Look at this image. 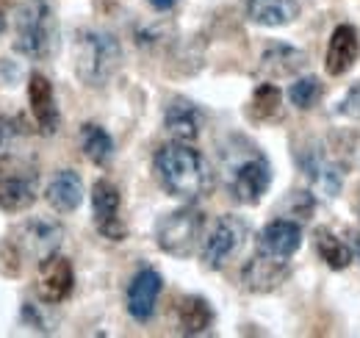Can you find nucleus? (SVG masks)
I'll list each match as a JSON object with an SVG mask.
<instances>
[{"label": "nucleus", "mask_w": 360, "mask_h": 338, "mask_svg": "<svg viewBox=\"0 0 360 338\" xmlns=\"http://www.w3.org/2000/svg\"><path fill=\"white\" fill-rule=\"evenodd\" d=\"M219 175L230 200L238 206H258L271 186V164L264 150L247 136H227L219 147Z\"/></svg>", "instance_id": "nucleus-1"}, {"label": "nucleus", "mask_w": 360, "mask_h": 338, "mask_svg": "<svg viewBox=\"0 0 360 338\" xmlns=\"http://www.w3.org/2000/svg\"><path fill=\"white\" fill-rule=\"evenodd\" d=\"M153 172L161 189L183 203H194L205 197L214 186V169L205 161V156L194 150L188 142L164 144L153 158Z\"/></svg>", "instance_id": "nucleus-2"}, {"label": "nucleus", "mask_w": 360, "mask_h": 338, "mask_svg": "<svg viewBox=\"0 0 360 338\" xmlns=\"http://www.w3.org/2000/svg\"><path fill=\"white\" fill-rule=\"evenodd\" d=\"M72 67L81 84L89 89H103L114 81L122 67V44L111 31L84 28L75 34L72 44Z\"/></svg>", "instance_id": "nucleus-3"}, {"label": "nucleus", "mask_w": 360, "mask_h": 338, "mask_svg": "<svg viewBox=\"0 0 360 338\" xmlns=\"http://www.w3.org/2000/svg\"><path fill=\"white\" fill-rule=\"evenodd\" d=\"M58 25L47 0H22L14 14V50L25 58L45 61L56 53Z\"/></svg>", "instance_id": "nucleus-4"}, {"label": "nucleus", "mask_w": 360, "mask_h": 338, "mask_svg": "<svg viewBox=\"0 0 360 338\" xmlns=\"http://www.w3.org/2000/svg\"><path fill=\"white\" fill-rule=\"evenodd\" d=\"M155 244L172 258H191L205 244V213L191 203L164 213L155 225Z\"/></svg>", "instance_id": "nucleus-5"}, {"label": "nucleus", "mask_w": 360, "mask_h": 338, "mask_svg": "<svg viewBox=\"0 0 360 338\" xmlns=\"http://www.w3.org/2000/svg\"><path fill=\"white\" fill-rule=\"evenodd\" d=\"M61 244H64V227L45 216H34V219L22 222L20 227H14V233L8 239V247L14 253L20 258H31L37 263L58 253Z\"/></svg>", "instance_id": "nucleus-6"}, {"label": "nucleus", "mask_w": 360, "mask_h": 338, "mask_svg": "<svg viewBox=\"0 0 360 338\" xmlns=\"http://www.w3.org/2000/svg\"><path fill=\"white\" fill-rule=\"evenodd\" d=\"M297 167L308 177V183L314 186L319 194L324 197H338L341 186H344V167L327 153V147L321 142H305L297 153Z\"/></svg>", "instance_id": "nucleus-7"}, {"label": "nucleus", "mask_w": 360, "mask_h": 338, "mask_svg": "<svg viewBox=\"0 0 360 338\" xmlns=\"http://www.w3.org/2000/svg\"><path fill=\"white\" fill-rule=\"evenodd\" d=\"M250 236V225L236 216V213H225L219 216V222L214 225V230L205 236L202 244V266L211 272H219L230 263L233 255L241 253L244 242Z\"/></svg>", "instance_id": "nucleus-8"}, {"label": "nucleus", "mask_w": 360, "mask_h": 338, "mask_svg": "<svg viewBox=\"0 0 360 338\" xmlns=\"http://www.w3.org/2000/svg\"><path fill=\"white\" fill-rule=\"evenodd\" d=\"M120 206H122V197H120V189L111 183V180H97L94 189H91V211H94V227L103 239L108 242H125L128 236V227L125 222L120 219Z\"/></svg>", "instance_id": "nucleus-9"}, {"label": "nucleus", "mask_w": 360, "mask_h": 338, "mask_svg": "<svg viewBox=\"0 0 360 338\" xmlns=\"http://www.w3.org/2000/svg\"><path fill=\"white\" fill-rule=\"evenodd\" d=\"M75 286V272L72 263L64 255H50L39 263V275H37V294L45 305H58L72 294Z\"/></svg>", "instance_id": "nucleus-10"}, {"label": "nucleus", "mask_w": 360, "mask_h": 338, "mask_svg": "<svg viewBox=\"0 0 360 338\" xmlns=\"http://www.w3.org/2000/svg\"><path fill=\"white\" fill-rule=\"evenodd\" d=\"M164 289V277L153 269V266H144L139 269L131 283H128V294H125V308L128 313L134 316L136 322H150L153 313H155V305H158V296Z\"/></svg>", "instance_id": "nucleus-11"}, {"label": "nucleus", "mask_w": 360, "mask_h": 338, "mask_svg": "<svg viewBox=\"0 0 360 338\" xmlns=\"http://www.w3.org/2000/svg\"><path fill=\"white\" fill-rule=\"evenodd\" d=\"M285 277H288V261H277L258 250L241 269V286L252 294H269Z\"/></svg>", "instance_id": "nucleus-12"}, {"label": "nucleus", "mask_w": 360, "mask_h": 338, "mask_svg": "<svg viewBox=\"0 0 360 338\" xmlns=\"http://www.w3.org/2000/svg\"><path fill=\"white\" fill-rule=\"evenodd\" d=\"M300 244H302V227L294 219H274L258 236V253L277 261H291Z\"/></svg>", "instance_id": "nucleus-13"}, {"label": "nucleus", "mask_w": 360, "mask_h": 338, "mask_svg": "<svg viewBox=\"0 0 360 338\" xmlns=\"http://www.w3.org/2000/svg\"><path fill=\"white\" fill-rule=\"evenodd\" d=\"M28 103H31V114L37 120V127L53 136L58 130V106H56V94H53V84L47 81L42 73H31L28 78Z\"/></svg>", "instance_id": "nucleus-14"}, {"label": "nucleus", "mask_w": 360, "mask_h": 338, "mask_svg": "<svg viewBox=\"0 0 360 338\" xmlns=\"http://www.w3.org/2000/svg\"><path fill=\"white\" fill-rule=\"evenodd\" d=\"M202 123L205 117L200 106H194L186 97H175L164 111V127L172 136V142H197V136L202 133Z\"/></svg>", "instance_id": "nucleus-15"}, {"label": "nucleus", "mask_w": 360, "mask_h": 338, "mask_svg": "<svg viewBox=\"0 0 360 338\" xmlns=\"http://www.w3.org/2000/svg\"><path fill=\"white\" fill-rule=\"evenodd\" d=\"M360 56V39H358V31L355 25H338L330 37V44H327V56H324V67L330 75H347L355 61Z\"/></svg>", "instance_id": "nucleus-16"}, {"label": "nucleus", "mask_w": 360, "mask_h": 338, "mask_svg": "<svg viewBox=\"0 0 360 338\" xmlns=\"http://www.w3.org/2000/svg\"><path fill=\"white\" fill-rule=\"evenodd\" d=\"M39 177L37 172H14L0 175V211L20 213L37 203Z\"/></svg>", "instance_id": "nucleus-17"}, {"label": "nucleus", "mask_w": 360, "mask_h": 338, "mask_svg": "<svg viewBox=\"0 0 360 338\" xmlns=\"http://www.w3.org/2000/svg\"><path fill=\"white\" fill-rule=\"evenodd\" d=\"M305 64H308L305 50L285 42H271L261 56V73L266 78H291V75L302 73Z\"/></svg>", "instance_id": "nucleus-18"}, {"label": "nucleus", "mask_w": 360, "mask_h": 338, "mask_svg": "<svg viewBox=\"0 0 360 338\" xmlns=\"http://www.w3.org/2000/svg\"><path fill=\"white\" fill-rule=\"evenodd\" d=\"M47 203L58 213H72L84 203V180L75 169H61L47 186Z\"/></svg>", "instance_id": "nucleus-19"}, {"label": "nucleus", "mask_w": 360, "mask_h": 338, "mask_svg": "<svg viewBox=\"0 0 360 338\" xmlns=\"http://www.w3.org/2000/svg\"><path fill=\"white\" fill-rule=\"evenodd\" d=\"M247 17L264 28H283L297 20L300 0H244Z\"/></svg>", "instance_id": "nucleus-20"}, {"label": "nucleus", "mask_w": 360, "mask_h": 338, "mask_svg": "<svg viewBox=\"0 0 360 338\" xmlns=\"http://www.w3.org/2000/svg\"><path fill=\"white\" fill-rule=\"evenodd\" d=\"M214 325V311L202 296H186L178 308V327L183 336H202Z\"/></svg>", "instance_id": "nucleus-21"}, {"label": "nucleus", "mask_w": 360, "mask_h": 338, "mask_svg": "<svg viewBox=\"0 0 360 338\" xmlns=\"http://www.w3.org/2000/svg\"><path fill=\"white\" fill-rule=\"evenodd\" d=\"M81 150L94 167H105L114 158V139L108 136L105 127L86 123L81 127Z\"/></svg>", "instance_id": "nucleus-22"}, {"label": "nucleus", "mask_w": 360, "mask_h": 338, "mask_svg": "<svg viewBox=\"0 0 360 338\" xmlns=\"http://www.w3.org/2000/svg\"><path fill=\"white\" fill-rule=\"evenodd\" d=\"M314 242H316L319 258H321L330 269H347V266L352 263V247H349L344 239H338L330 227H319Z\"/></svg>", "instance_id": "nucleus-23"}, {"label": "nucleus", "mask_w": 360, "mask_h": 338, "mask_svg": "<svg viewBox=\"0 0 360 338\" xmlns=\"http://www.w3.org/2000/svg\"><path fill=\"white\" fill-rule=\"evenodd\" d=\"M25 144V127L17 117H0V164L14 161Z\"/></svg>", "instance_id": "nucleus-24"}, {"label": "nucleus", "mask_w": 360, "mask_h": 338, "mask_svg": "<svg viewBox=\"0 0 360 338\" xmlns=\"http://www.w3.org/2000/svg\"><path fill=\"white\" fill-rule=\"evenodd\" d=\"M280 111V89L274 84H261L252 94V114L258 120H271Z\"/></svg>", "instance_id": "nucleus-25"}, {"label": "nucleus", "mask_w": 360, "mask_h": 338, "mask_svg": "<svg viewBox=\"0 0 360 338\" xmlns=\"http://www.w3.org/2000/svg\"><path fill=\"white\" fill-rule=\"evenodd\" d=\"M319 97H321V84H319V78H314V75L300 78L297 84H291V89H288V100L297 108H302V111L314 108L316 103H319Z\"/></svg>", "instance_id": "nucleus-26"}, {"label": "nucleus", "mask_w": 360, "mask_h": 338, "mask_svg": "<svg viewBox=\"0 0 360 338\" xmlns=\"http://www.w3.org/2000/svg\"><path fill=\"white\" fill-rule=\"evenodd\" d=\"M316 200L311 197V192H291L288 197V213L294 216V222H308L314 216Z\"/></svg>", "instance_id": "nucleus-27"}, {"label": "nucleus", "mask_w": 360, "mask_h": 338, "mask_svg": "<svg viewBox=\"0 0 360 338\" xmlns=\"http://www.w3.org/2000/svg\"><path fill=\"white\" fill-rule=\"evenodd\" d=\"M22 322L31 325V327L39 330V333H53V325L42 316L39 305H34V302H25V305H22Z\"/></svg>", "instance_id": "nucleus-28"}, {"label": "nucleus", "mask_w": 360, "mask_h": 338, "mask_svg": "<svg viewBox=\"0 0 360 338\" xmlns=\"http://www.w3.org/2000/svg\"><path fill=\"white\" fill-rule=\"evenodd\" d=\"M338 114L352 117V120H360V84H355L347 94H344V100H341V106H338Z\"/></svg>", "instance_id": "nucleus-29"}, {"label": "nucleus", "mask_w": 360, "mask_h": 338, "mask_svg": "<svg viewBox=\"0 0 360 338\" xmlns=\"http://www.w3.org/2000/svg\"><path fill=\"white\" fill-rule=\"evenodd\" d=\"M147 3H150L153 8H158V11H169V8H172L178 0H147Z\"/></svg>", "instance_id": "nucleus-30"}, {"label": "nucleus", "mask_w": 360, "mask_h": 338, "mask_svg": "<svg viewBox=\"0 0 360 338\" xmlns=\"http://www.w3.org/2000/svg\"><path fill=\"white\" fill-rule=\"evenodd\" d=\"M349 236H352V250H355V255H358L360 261V230H352Z\"/></svg>", "instance_id": "nucleus-31"}, {"label": "nucleus", "mask_w": 360, "mask_h": 338, "mask_svg": "<svg viewBox=\"0 0 360 338\" xmlns=\"http://www.w3.org/2000/svg\"><path fill=\"white\" fill-rule=\"evenodd\" d=\"M358 213H360V200H358Z\"/></svg>", "instance_id": "nucleus-32"}, {"label": "nucleus", "mask_w": 360, "mask_h": 338, "mask_svg": "<svg viewBox=\"0 0 360 338\" xmlns=\"http://www.w3.org/2000/svg\"><path fill=\"white\" fill-rule=\"evenodd\" d=\"M0 25H3V20H0Z\"/></svg>", "instance_id": "nucleus-33"}]
</instances>
